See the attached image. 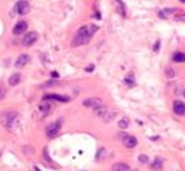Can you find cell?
I'll use <instances>...</instances> for the list:
<instances>
[{"mask_svg": "<svg viewBox=\"0 0 185 171\" xmlns=\"http://www.w3.org/2000/svg\"><path fill=\"white\" fill-rule=\"evenodd\" d=\"M97 31V26H82L77 31L75 34V38H74V45L78 46V45H85V43L90 42L93 34Z\"/></svg>", "mask_w": 185, "mask_h": 171, "instance_id": "obj_1", "label": "cell"}, {"mask_svg": "<svg viewBox=\"0 0 185 171\" xmlns=\"http://www.w3.org/2000/svg\"><path fill=\"white\" fill-rule=\"evenodd\" d=\"M17 116H19V115H17L16 112H12V110L4 112V113L1 115V118H0L1 125H3V126H6L7 129L15 128V123L17 122Z\"/></svg>", "mask_w": 185, "mask_h": 171, "instance_id": "obj_2", "label": "cell"}, {"mask_svg": "<svg viewBox=\"0 0 185 171\" xmlns=\"http://www.w3.org/2000/svg\"><path fill=\"white\" fill-rule=\"evenodd\" d=\"M61 130V121H57V122H52L46 126V136L48 138H55Z\"/></svg>", "mask_w": 185, "mask_h": 171, "instance_id": "obj_3", "label": "cell"}, {"mask_svg": "<svg viewBox=\"0 0 185 171\" xmlns=\"http://www.w3.org/2000/svg\"><path fill=\"white\" fill-rule=\"evenodd\" d=\"M82 104H84L85 107H91V109L94 110V109H98V107L104 106V102H103L101 99H98V97H88V99L84 100Z\"/></svg>", "mask_w": 185, "mask_h": 171, "instance_id": "obj_4", "label": "cell"}, {"mask_svg": "<svg viewBox=\"0 0 185 171\" xmlns=\"http://www.w3.org/2000/svg\"><path fill=\"white\" fill-rule=\"evenodd\" d=\"M29 10H31V6H29V3L25 1V0L17 1V3L15 4V12L19 13V15H26V13H29Z\"/></svg>", "mask_w": 185, "mask_h": 171, "instance_id": "obj_5", "label": "cell"}, {"mask_svg": "<svg viewBox=\"0 0 185 171\" xmlns=\"http://www.w3.org/2000/svg\"><path fill=\"white\" fill-rule=\"evenodd\" d=\"M177 13H178V15H184V12H182V10H179V9H171V7H168V9H163V10H161V12H159V18L166 19V18L175 16Z\"/></svg>", "mask_w": 185, "mask_h": 171, "instance_id": "obj_6", "label": "cell"}, {"mask_svg": "<svg viewBox=\"0 0 185 171\" xmlns=\"http://www.w3.org/2000/svg\"><path fill=\"white\" fill-rule=\"evenodd\" d=\"M26 29H28V23L25 20H20L13 26V35H22L26 32Z\"/></svg>", "mask_w": 185, "mask_h": 171, "instance_id": "obj_7", "label": "cell"}, {"mask_svg": "<svg viewBox=\"0 0 185 171\" xmlns=\"http://www.w3.org/2000/svg\"><path fill=\"white\" fill-rule=\"evenodd\" d=\"M36 41H38V34L36 32H29L28 35H25V38H23L22 43H23L25 46H31V45H34Z\"/></svg>", "mask_w": 185, "mask_h": 171, "instance_id": "obj_8", "label": "cell"}, {"mask_svg": "<svg viewBox=\"0 0 185 171\" xmlns=\"http://www.w3.org/2000/svg\"><path fill=\"white\" fill-rule=\"evenodd\" d=\"M174 112L178 115V116H185V103L182 102H179V100H177V102H174Z\"/></svg>", "mask_w": 185, "mask_h": 171, "instance_id": "obj_9", "label": "cell"}, {"mask_svg": "<svg viewBox=\"0 0 185 171\" xmlns=\"http://www.w3.org/2000/svg\"><path fill=\"white\" fill-rule=\"evenodd\" d=\"M28 62H29V55L22 54V55H19L17 60L15 61V67H16V68H22V67H25Z\"/></svg>", "mask_w": 185, "mask_h": 171, "instance_id": "obj_10", "label": "cell"}, {"mask_svg": "<svg viewBox=\"0 0 185 171\" xmlns=\"http://www.w3.org/2000/svg\"><path fill=\"white\" fill-rule=\"evenodd\" d=\"M43 100H57V102H68L70 97L67 96H61V94H45Z\"/></svg>", "mask_w": 185, "mask_h": 171, "instance_id": "obj_11", "label": "cell"}, {"mask_svg": "<svg viewBox=\"0 0 185 171\" xmlns=\"http://www.w3.org/2000/svg\"><path fill=\"white\" fill-rule=\"evenodd\" d=\"M123 144H124V146H127V148H135V146L138 145V139H136L135 136H132V135H127V136L123 138Z\"/></svg>", "mask_w": 185, "mask_h": 171, "instance_id": "obj_12", "label": "cell"}, {"mask_svg": "<svg viewBox=\"0 0 185 171\" xmlns=\"http://www.w3.org/2000/svg\"><path fill=\"white\" fill-rule=\"evenodd\" d=\"M39 110H40V113H42V115H45V116H46V115L52 110V104H51V103H45V102H43L42 104H39Z\"/></svg>", "mask_w": 185, "mask_h": 171, "instance_id": "obj_13", "label": "cell"}, {"mask_svg": "<svg viewBox=\"0 0 185 171\" xmlns=\"http://www.w3.org/2000/svg\"><path fill=\"white\" fill-rule=\"evenodd\" d=\"M19 81H20V74L19 73H15L9 77V86H16L19 84Z\"/></svg>", "mask_w": 185, "mask_h": 171, "instance_id": "obj_14", "label": "cell"}, {"mask_svg": "<svg viewBox=\"0 0 185 171\" xmlns=\"http://www.w3.org/2000/svg\"><path fill=\"white\" fill-rule=\"evenodd\" d=\"M107 112H109V110H107L106 106H101V107H98V109H94V115H96L97 118H104Z\"/></svg>", "mask_w": 185, "mask_h": 171, "instance_id": "obj_15", "label": "cell"}, {"mask_svg": "<svg viewBox=\"0 0 185 171\" xmlns=\"http://www.w3.org/2000/svg\"><path fill=\"white\" fill-rule=\"evenodd\" d=\"M113 171H132L130 167L127 164H123V163H119L116 165H113Z\"/></svg>", "mask_w": 185, "mask_h": 171, "instance_id": "obj_16", "label": "cell"}, {"mask_svg": "<svg viewBox=\"0 0 185 171\" xmlns=\"http://www.w3.org/2000/svg\"><path fill=\"white\" fill-rule=\"evenodd\" d=\"M162 165H163V161L161 158H156L152 164H150V168L152 170H162Z\"/></svg>", "mask_w": 185, "mask_h": 171, "instance_id": "obj_17", "label": "cell"}, {"mask_svg": "<svg viewBox=\"0 0 185 171\" xmlns=\"http://www.w3.org/2000/svg\"><path fill=\"white\" fill-rule=\"evenodd\" d=\"M172 60L175 62H185V54L184 52H175L172 55Z\"/></svg>", "mask_w": 185, "mask_h": 171, "instance_id": "obj_18", "label": "cell"}, {"mask_svg": "<svg viewBox=\"0 0 185 171\" xmlns=\"http://www.w3.org/2000/svg\"><path fill=\"white\" fill-rule=\"evenodd\" d=\"M165 74H166L168 78H174V77L177 76V71H175L172 67H166V68H165Z\"/></svg>", "mask_w": 185, "mask_h": 171, "instance_id": "obj_19", "label": "cell"}, {"mask_svg": "<svg viewBox=\"0 0 185 171\" xmlns=\"http://www.w3.org/2000/svg\"><path fill=\"white\" fill-rule=\"evenodd\" d=\"M124 83H126V86H133L135 84V78H133V74H132V73H130L129 76H126Z\"/></svg>", "mask_w": 185, "mask_h": 171, "instance_id": "obj_20", "label": "cell"}, {"mask_svg": "<svg viewBox=\"0 0 185 171\" xmlns=\"http://www.w3.org/2000/svg\"><path fill=\"white\" fill-rule=\"evenodd\" d=\"M114 116H116V113H114V112H107V113H106V116L103 118V121H104V122H110V121L114 119Z\"/></svg>", "mask_w": 185, "mask_h": 171, "instance_id": "obj_21", "label": "cell"}, {"mask_svg": "<svg viewBox=\"0 0 185 171\" xmlns=\"http://www.w3.org/2000/svg\"><path fill=\"white\" fill-rule=\"evenodd\" d=\"M127 126H129V119H121L119 122V128L120 129H126Z\"/></svg>", "mask_w": 185, "mask_h": 171, "instance_id": "obj_22", "label": "cell"}, {"mask_svg": "<svg viewBox=\"0 0 185 171\" xmlns=\"http://www.w3.org/2000/svg\"><path fill=\"white\" fill-rule=\"evenodd\" d=\"M139 163H142V164H148L149 163V158L146 157V155H139Z\"/></svg>", "mask_w": 185, "mask_h": 171, "instance_id": "obj_23", "label": "cell"}, {"mask_svg": "<svg viewBox=\"0 0 185 171\" xmlns=\"http://www.w3.org/2000/svg\"><path fill=\"white\" fill-rule=\"evenodd\" d=\"M116 4H117V6L120 7V13H121V15L124 16L126 13H124V6H123V3H121V1H116Z\"/></svg>", "mask_w": 185, "mask_h": 171, "instance_id": "obj_24", "label": "cell"}, {"mask_svg": "<svg viewBox=\"0 0 185 171\" xmlns=\"http://www.w3.org/2000/svg\"><path fill=\"white\" fill-rule=\"evenodd\" d=\"M159 45H161V41L158 39V41L155 42V46H153V51H159Z\"/></svg>", "mask_w": 185, "mask_h": 171, "instance_id": "obj_25", "label": "cell"}, {"mask_svg": "<svg viewBox=\"0 0 185 171\" xmlns=\"http://www.w3.org/2000/svg\"><path fill=\"white\" fill-rule=\"evenodd\" d=\"M85 71H87V73H93V71H94V65H87Z\"/></svg>", "mask_w": 185, "mask_h": 171, "instance_id": "obj_26", "label": "cell"}, {"mask_svg": "<svg viewBox=\"0 0 185 171\" xmlns=\"http://www.w3.org/2000/svg\"><path fill=\"white\" fill-rule=\"evenodd\" d=\"M51 76H52L54 78H57V77H58V73H57V71H52V73H51Z\"/></svg>", "mask_w": 185, "mask_h": 171, "instance_id": "obj_27", "label": "cell"}, {"mask_svg": "<svg viewBox=\"0 0 185 171\" xmlns=\"http://www.w3.org/2000/svg\"><path fill=\"white\" fill-rule=\"evenodd\" d=\"M177 19H178V20H184V22H185V16H178Z\"/></svg>", "mask_w": 185, "mask_h": 171, "instance_id": "obj_28", "label": "cell"}, {"mask_svg": "<svg viewBox=\"0 0 185 171\" xmlns=\"http://www.w3.org/2000/svg\"><path fill=\"white\" fill-rule=\"evenodd\" d=\"M1 97H3V91L0 90V99H1Z\"/></svg>", "mask_w": 185, "mask_h": 171, "instance_id": "obj_29", "label": "cell"}, {"mask_svg": "<svg viewBox=\"0 0 185 171\" xmlns=\"http://www.w3.org/2000/svg\"><path fill=\"white\" fill-rule=\"evenodd\" d=\"M34 170H35V171H40V170H39V168H38V167H35V168H34Z\"/></svg>", "mask_w": 185, "mask_h": 171, "instance_id": "obj_30", "label": "cell"}, {"mask_svg": "<svg viewBox=\"0 0 185 171\" xmlns=\"http://www.w3.org/2000/svg\"><path fill=\"white\" fill-rule=\"evenodd\" d=\"M182 94H184V97H185V90H184V93H182Z\"/></svg>", "mask_w": 185, "mask_h": 171, "instance_id": "obj_31", "label": "cell"}, {"mask_svg": "<svg viewBox=\"0 0 185 171\" xmlns=\"http://www.w3.org/2000/svg\"><path fill=\"white\" fill-rule=\"evenodd\" d=\"M133 171H139V170H133Z\"/></svg>", "mask_w": 185, "mask_h": 171, "instance_id": "obj_32", "label": "cell"}]
</instances>
